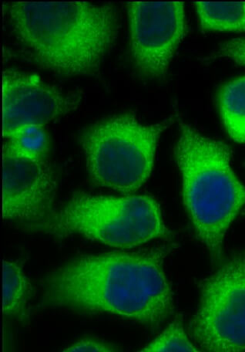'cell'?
<instances>
[{
  "label": "cell",
  "instance_id": "cell-1",
  "mask_svg": "<svg viewBox=\"0 0 245 352\" xmlns=\"http://www.w3.org/2000/svg\"><path fill=\"white\" fill-rule=\"evenodd\" d=\"M172 250L78 257L41 280L40 305L78 313L109 314L159 328L174 311V293L163 267Z\"/></svg>",
  "mask_w": 245,
  "mask_h": 352
},
{
  "label": "cell",
  "instance_id": "cell-3",
  "mask_svg": "<svg viewBox=\"0 0 245 352\" xmlns=\"http://www.w3.org/2000/svg\"><path fill=\"white\" fill-rule=\"evenodd\" d=\"M180 136L175 160L182 194L198 238L213 260L222 253L226 234L245 206V186L231 166V150L178 118Z\"/></svg>",
  "mask_w": 245,
  "mask_h": 352
},
{
  "label": "cell",
  "instance_id": "cell-9",
  "mask_svg": "<svg viewBox=\"0 0 245 352\" xmlns=\"http://www.w3.org/2000/svg\"><path fill=\"white\" fill-rule=\"evenodd\" d=\"M3 137L27 125L44 126L75 110L80 94L65 91L38 75L14 70L3 74Z\"/></svg>",
  "mask_w": 245,
  "mask_h": 352
},
{
  "label": "cell",
  "instance_id": "cell-6",
  "mask_svg": "<svg viewBox=\"0 0 245 352\" xmlns=\"http://www.w3.org/2000/svg\"><path fill=\"white\" fill-rule=\"evenodd\" d=\"M190 336L202 351H245V253L230 257L202 282Z\"/></svg>",
  "mask_w": 245,
  "mask_h": 352
},
{
  "label": "cell",
  "instance_id": "cell-13",
  "mask_svg": "<svg viewBox=\"0 0 245 352\" xmlns=\"http://www.w3.org/2000/svg\"><path fill=\"white\" fill-rule=\"evenodd\" d=\"M3 150L23 158L47 160L49 150L47 131L40 125H27L12 132L5 138Z\"/></svg>",
  "mask_w": 245,
  "mask_h": 352
},
{
  "label": "cell",
  "instance_id": "cell-11",
  "mask_svg": "<svg viewBox=\"0 0 245 352\" xmlns=\"http://www.w3.org/2000/svg\"><path fill=\"white\" fill-rule=\"evenodd\" d=\"M218 106L226 131L232 140L245 143V76L223 85Z\"/></svg>",
  "mask_w": 245,
  "mask_h": 352
},
{
  "label": "cell",
  "instance_id": "cell-7",
  "mask_svg": "<svg viewBox=\"0 0 245 352\" xmlns=\"http://www.w3.org/2000/svg\"><path fill=\"white\" fill-rule=\"evenodd\" d=\"M132 60L140 77L165 76L187 34L183 2H129L127 5Z\"/></svg>",
  "mask_w": 245,
  "mask_h": 352
},
{
  "label": "cell",
  "instance_id": "cell-15",
  "mask_svg": "<svg viewBox=\"0 0 245 352\" xmlns=\"http://www.w3.org/2000/svg\"><path fill=\"white\" fill-rule=\"evenodd\" d=\"M229 58L238 65H245V37L226 42L218 49L213 58Z\"/></svg>",
  "mask_w": 245,
  "mask_h": 352
},
{
  "label": "cell",
  "instance_id": "cell-12",
  "mask_svg": "<svg viewBox=\"0 0 245 352\" xmlns=\"http://www.w3.org/2000/svg\"><path fill=\"white\" fill-rule=\"evenodd\" d=\"M194 5L202 30L245 33V2H196Z\"/></svg>",
  "mask_w": 245,
  "mask_h": 352
},
{
  "label": "cell",
  "instance_id": "cell-4",
  "mask_svg": "<svg viewBox=\"0 0 245 352\" xmlns=\"http://www.w3.org/2000/svg\"><path fill=\"white\" fill-rule=\"evenodd\" d=\"M39 232L80 235L116 248H134L171 235L156 201L148 196H93L76 192Z\"/></svg>",
  "mask_w": 245,
  "mask_h": 352
},
{
  "label": "cell",
  "instance_id": "cell-8",
  "mask_svg": "<svg viewBox=\"0 0 245 352\" xmlns=\"http://www.w3.org/2000/svg\"><path fill=\"white\" fill-rule=\"evenodd\" d=\"M5 220L37 232L54 215L58 178L47 160L23 158L3 150Z\"/></svg>",
  "mask_w": 245,
  "mask_h": 352
},
{
  "label": "cell",
  "instance_id": "cell-2",
  "mask_svg": "<svg viewBox=\"0 0 245 352\" xmlns=\"http://www.w3.org/2000/svg\"><path fill=\"white\" fill-rule=\"evenodd\" d=\"M6 12L12 32L36 64L64 76L97 73L117 38L113 4L18 2Z\"/></svg>",
  "mask_w": 245,
  "mask_h": 352
},
{
  "label": "cell",
  "instance_id": "cell-10",
  "mask_svg": "<svg viewBox=\"0 0 245 352\" xmlns=\"http://www.w3.org/2000/svg\"><path fill=\"white\" fill-rule=\"evenodd\" d=\"M33 286L17 261H3V304L5 319L26 323L30 318Z\"/></svg>",
  "mask_w": 245,
  "mask_h": 352
},
{
  "label": "cell",
  "instance_id": "cell-14",
  "mask_svg": "<svg viewBox=\"0 0 245 352\" xmlns=\"http://www.w3.org/2000/svg\"><path fill=\"white\" fill-rule=\"evenodd\" d=\"M198 349L188 338L183 323L177 319L142 351H198Z\"/></svg>",
  "mask_w": 245,
  "mask_h": 352
},
{
  "label": "cell",
  "instance_id": "cell-5",
  "mask_svg": "<svg viewBox=\"0 0 245 352\" xmlns=\"http://www.w3.org/2000/svg\"><path fill=\"white\" fill-rule=\"evenodd\" d=\"M174 121L144 124L125 113L85 129L79 141L93 184L122 193L139 190L153 170L160 137Z\"/></svg>",
  "mask_w": 245,
  "mask_h": 352
},
{
  "label": "cell",
  "instance_id": "cell-16",
  "mask_svg": "<svg viewBox=\"0 0 245 352\" xmlns=\"http://www.w3.org/2000/svg\"><path fill=\"white\" fill-rule=\"evenodd\" d=\"M115 345L95 338L80 339L67 347L64 351H117Z\"/></svg>",
  "mask_w": 245,
  "mask_h": 352
}]
</instances>
